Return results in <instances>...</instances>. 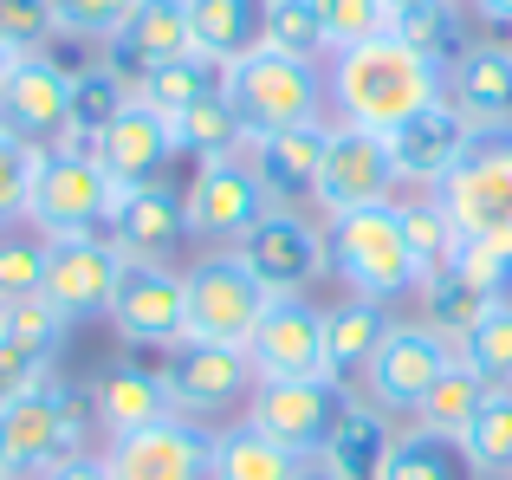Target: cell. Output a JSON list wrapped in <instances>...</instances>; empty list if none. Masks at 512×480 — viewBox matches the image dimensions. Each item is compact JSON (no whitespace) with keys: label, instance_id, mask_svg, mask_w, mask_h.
<instances>
[{"label":"cell","instance_id":"1","mask_svg":"<svg viewBox=\"0 0 512 480\" xmlns=\"http://www.w3.org/2000/svg\"><path fill=\"white\" fill-rule=\"evenodd\" d=\"M325 98L338 104V124H357V130H402L409 117H422L428 104L448 98V72L409 52L396 33H376L363 46H344L331 52V72H325Z\"/></svg>","mask_w":512,"mask_h":480},{"label":"cell","instance_id":"2","mask_svg":"<svg viewBox=\"0 0 512 480\" xmlns=\"http://www.w3.org/2000/svg\"><path fill=\"white\" fill-rule=\"evenodd\" d=\"M325 260L350 286V299L396 305L402 292H422V266L402 234V208H350V215H325Z\"/></svg>","mask_w":512,"mask_h":480},{"label":"cell","instance_id":"3","mask_svg":"<svg viewBox=\"0 0 512 480\" xmlns=\"http://www.w3.org/2000/svg\"><path fill=\"white\" fill-rule=\"evenodd\" d=\"M435 202H441V215L454 221L461 247H493L512 266V124L506 130H474L467 156L435 189Z\"/></svg>","mask_w":512,"mask_h":480},{"label":"cell","instance_id":"4","mask_svg":"<svg viewBox=\"0 0 512 480\" xmlns=\"http://www.w3.org/2000/svg\"><path fill=\"white\" fill-rule=\"evenodd\" d=\"M85 429H91V403H78L72 383L46 377L33 390L0 403V474H46L65 455H85Z\"/></svg>","mask_w":512,"mask_h":480},{"label":"cell","instance_id":"5","mask_svg":"<svg viewBox=\"0 0 512 480\" xmlns=\"http://www.w3.org/2000/svg\"><path fill=\"white\" fill-rule=\"evenodd\" d=\"M227 104L240 111L247 137H273V130H299L325 117V72L305 59H286L273 46H253L247 59L227 65Z\"/></svg>","mask_w":512,"mask_h":480},{"label":"cell","instance_id":"6","mask_svg":"<svg viewBox=\"0 0 512 480\" xmlns=\"http://www.w3.org/2000/svg\"><path fill=\"white\" fill-rule=\"evenodd\" d=\"M111 208H117V182L98 169L91 150H59L39 156L33 169V189H26V228L39 240H72V234H104L111 228Z\"/></svg>","mask_w":512,"mask_h":480},{"label":"cell","instance_id":"7","mask_svg":"<svg viewBox=\"0 0 512 480\" xmlns=\"http://www.w3.org/2000/svg\"><path fill=\"white\" fill-rule=\"evenodd\" d=\"M357 409V396L344 390V377H299V383H253L247 422L260 435H273L279 448H292L299 461H318L331 448V435L344 429V416Z\"/></svg>","mask_w":512,"mask_h":480},{"label":"cell","instance_id":"8","mask_svg":"<svg viewBox=\"0 0 512 480\" xmlns=\"http://www.w3.org/2000/svg\"><path fill=\"white\" fill-rule=\"evenodd\" d=\"M182 208H188V240H208V247H227V253L273 215V202H266L260 176L247 169V156L195 163V176L182 189Z\"/></svg>","mask_w":512,"mask_h":480},{"label":"cell","instance_id":"9","mask_svg":"<svg viewBox=\"0 0 512 480\" xmlns=\"http://www.w3.org/2000/svg\"><path fill=\"white\" fill-rule=\"evenodd\" d=\"M111 331L143 351H175L188 338V279L169 260H124V279L111 292Z\"/></svg>","mask_w":512,"mask_h":480},{"label":"cell","instance_id":"10","mask_svg":"<svg viewBox=\"0 0 512 480\" xmlns=\"http://www.w3.org/2000/svg\"><path fill=\"white\" fill-rule=\"evenodd\" d=\"M182 279H188V338H201V344H240V351H247V338L260 331L266 305H273V292H266L260 279L234 260V253L188 266Z\"/></svg>","mask_w":512,"mask_h":480},{"label":"cell","instance_id":"11","mask_svg":"<svg viewBox=\"0 0 512 480\" xmlns=\"http://www.w3.org/2000/svg\"><path fill=\"white\" fill-rule=\"evenodd\" d=\"M234 260L247 266L273 299H305V292L318 286V273H331L325 221H305V215H292V208H273V215L234 247Z\"/></svg>","mask_w":512,"mask_h":480},{"label":"cell","instance_id":"12","mask_svg":"<svg viewBox=\"0 0 512 480\" xmlns=\"http://www.w3.org/2000/svg\"><path fill=\"white\" fill-rule=\"evenodd\" d=\"M500 299H512V266L493 247H461L435 279L422 286V325L461 351V338L493 312Z\"/></svg>","mask_w":512,"mask_h":480},{"label":"cell","instance_id":"13","mask_svg":"<svg viewBox=\"0 0 512 480\" xmlns=\"http://www.w3.org/2000/svg\"><path fill=\"white\" fill-rule=\"evenodd\" d=\"M402 176L396 156H389V137L357 124H331L325 137V169H318V215H350V208H383L396 202Z\"/></svg>","mask_w":512,"mask_h":480},{"label":"cell","instance_id":"14","mask_svg":"<svg viewBox=\"0 0 512 480\" xmlns=\"http://www.w3.org/2000/svg\"><path fill=\"white\" fill-rule=\"evenodd\" d=\"M454 357H461V351H454L441 331L402 325V318H396V331L383 338V351H376L370 370H363V383H370V403L389 409V416H415V409H422V396L454 370Z\"/></svg>","mask_w":512,"mask_h":480},{"label":"cell","instance_id":"15","mask_svg":"<svg viewBox=\"0 0 512 480\" xmlns=\"http://www.w3.org/2000/svg\"><path fill=\"white\" fill-rule=\"evenodd\" d=\"M163 390H169V409L175 416H214V409L253 396V357L240 344H201V338H182L175 351H163Z\"/></svg>","mask_w":512,"mask_h":480},{"label":"cell","instance_id":"16","mask_svg":"<svg viewBox=\"0 0 512 480\" xmlns=\"http://www.w3.org/2000/svg\"><path fill=\"white\" fill-rule=\"evenodd\" d=\"M253 377L260 383H299V377H331L325 351V312L312 299H273L260 331L247 338Z\"/></svg>","mask_w":512,"mask_h":480},{"label":"cell","instance_id":"17","mask_svg":"<svg viewBox=\"0 0 512 480\" xmlns=\"http://www.w3.org/2000/svg\"><path fill=\"white\" fill-rule=\"evenodd\" d=\"M65 124H72V72H59V59H46V52L20 59L0 91V130L46 156L65 143Z\"/></svg>","mask_w":512,"mask_h":480},{"label":"cell","instance_id":"18","mask_svg":"<svg viewBox=\"0 0 512 480\" xmlns=\"http://www.w3.org/2000/svg\"><path fill=\"white\" fill-rule=\"evenodd\" d=\"M214 461V435L188 416H163L137 435H117L104 468L111 480H208Z\"/></svg>","mask_w":512,"mask_h":480},{"label":"cell","instance_id":"19","mask_svg":"<svg viewBox=\"0 0 512 480\" xmlns=\"http://www.w3.org/2000/svg\"><path fill=\"white\" fill-rule=\"evenodd\" d=\"M124 279V253L104 234H72V240H46V299L65 318H104L111 292Z\"/></svg>","mask_w":512,"mask_h":480},{"label":"cell","instance_id":"20","mask_svg":"<svg viewBox=\"0 0 512 480\" xmlns=\"http://www.w3.org/2000/svg\"><path fill=\"white\" fill-rule=\"evenodd\" d=\"M325 137L331 124L318 117V124H299V130H273V137H247V169L260 176L266 202L273 208H292V215H305V208H318V169H325Z\"/></svg>","mask_w":512,"mask_h":480},{"label":"cell","instance_id":"21","mask_svg":"<svg viewBox=\"0 0 512 480\" xmlns=\"http://www.w3.org/2000/svg\"><path fill=\"white\" fill-rule=\"evenodd\" d=\"M91 156H98V169L117 182V189H143V182H163L169 163L182 150H175V130L163 111H150L143 98H130L124 111H117V124L104 130L98 143H91Z\"/></svg>","mask_w":512,"mask_h":480},{"label":"cell","instance_id":"22","mask_svg":"<svg viewBox=\"0 0 512 480\" xmlns=\"http://www.w3.org/2000/svg\"><path fill=\"white\" fill-rule=\"evenodd\" d=\"M104 240H111L124 260H169V253L188 240L182 189H169V176L143 182V189H117V208H111Z\"/></svg>","mask_w":512,"mask_h":480},{"label":"cell","instance_id":"23","mask_svg":"<svg viewBox=\"0 0 512 480\" xmlns=\"http://www.w3.org/2000/svg\"><path fill=\"white\" fill-rule=\"evenodd\" d=\"M467 143H474V124H467L461 111H454L448 98L428 104L422 117H409L402 130H389V156H396V176L415 182V189L435 195L441 182L454 176V163L467 156Z\"/></svg>","mask_w":512,"mask_h":480},{"label":"cell","instance_id":"24","mask_svg":"<svg viewBox=\"0 0 512 480\" xmlns=\"http://www.w3.org/2000/svg\"><path fill=\"white\" fill-rule=\"evenodd\" d=\"M448 104L474 130H506L512 124V46L506 39H474L448 65Z\"/></svg>","mask_w":512,"mask_h":480},{"label":"cell","instance_id":"25","mask_svg":"<svg viewBox=\"0 0 512 480\" xmlns=\"http://www.w3.org/2000/svg\"><path fill=\"white\" fill-rule=\"evenodd\" d=\"M104 52H111L104 65H117L130 85H137L143 72H156V65L195 52V33H188V0H137V13L117 26V39Z\"/></svg>","mask_w":512,"mask_h":480},{"label":"cell","instance_id":"26","mask_svg":"<svg viewBox=\"0 0 512 480\" xmlns=\"http://www.w3.org/2000/svg\"><path fill=\"white\" fill-rule=\"evenodd\" d=\"M163 416H175V409H169V390H163V370H150V364H111L98 377V390H91V422L111 442L150 429Z\"/></svg>","mask_w":512,"mask_h":480},{"label":"cell","instance_id":"27","mask_svg":"<svg viewBox=\"0 0 512 480\" xmlns=\"http://www.w3.org/2000/svg\"><path fill=\"white\" fill-rule=\"evenodd\" d=\"M188 33L195 52L234 65L266 39V0H188Z\"/></svg>","mask_w":512,"mask_h":480},{"label":"cell","instance_id":"28","mask_svg":"<svg viewBox=\"0 0 512 480\" xmlns=\"http://www.w3.org/2000/svg\"><path fill=\"white\" fill-rule=\"evenodd\" d=\"M396 331L389 305L376 299H344L325 312V351H331V377H363L370 357L383 351V338Z\"/></svg>","mask_w":512,"mask_h":480},{"label":"cell","instance_id":"29","mask_svg":"<svg viewBox=\"0 0 512 480\" xmlns=\"http://www.w3.org/2000/svg\"><path fill=\"white\" fill-rule=\"evenodd\" d=\"M389 33L409 52H422L435 72H448V65L474 46V33H467V0H415V7H402L396 20H389Z\"/></svg>","mask_w":512,"mask_h":480},{"label":"cell","instance_id":"30","mask_svg":"<svg viewBox=\"0 0 512 480\" xmlns=\"http://www.w3.org/2000/svg\"><path fill=\"white\" fill-rule=\"evenodd\" d=\"M221 91H227V65L208 59V52H182V59H169V65H156V72L137 78V98L163 117H182V111H195V104L221 98Z\"/></svg>","mask_w":512,"mask_h":480},{"label":"cell","instance_id":"31","mask_svg":"<svg viewBox=\"0 0 512 480\" xmlns=\"http://www.w3.org/2000/svg\"><path fill=\"white\" fill-rule=\"evenodd\" d=\"M130 98H137V85L104 59L85 65V72H72V124H65V143H72V150H91V143L117 124V111H124Z\"/></svg>","mask_w":512,"mask_h":480},{"label":"cell","instance_id":"32","mask_svg":"<svg viewBox=\"0 0 512 480\" xmlns=\"http://www.w3.org/2000/svg\"><path fill=\"white\" fill-rule=\"evenodd\" d=\"M305 461L292 448H279L273 435H260L253 422H234V429L214 435V461L208 480H299Z\"/></svg>","mask_w":512,"mask_h":480},{"label":"cell","instance_id":"33","mask_svg":"<svg viewBox=\"0 0 512 480\" xmlns=\"http://www.w3.org/2000/svg\"><path fill=\"white\" fill-rule=\"evenodd\" d=\"M487 396H493V383H487V377H474V370L454 357V370L422 396V409H415L409 422H415V429H428V435H448V442H461L467 422L480 416V403H487Z\"/></svg>","mask_w":512,"mask_h":480},{"label":"cell","instance_id":"34","mask_svg":"<svg viewBox=\"0 0 512 480\" xmlns=\"http://www.w3.org/2000/svg\"><path fill=\"white\" fill-rule=\"evenodd\" d=\"M376 480H467V455H461V442L428 435V429H415V422H409V429L389 442Z\"/></svg>","mask_w":512,"mask_h":480},{"label":"cell","instance_id":"35","mask_svg":"<svg viewBox=\"0 0 512 480\" xmlns=\"http://www.w3.org/2000/svg\"><path fill=\"white\" fill-rule=\"evenodd\" d=\"M169 130H175V150L195 156V163H214V156H240V150H247V124H240V111L227 104V91L208 98V104H195V111H182V117H169Z\"/></svg>","mask_w":512,"mask_h":480},{"label":"cell","instance_id":"36","mask_svg":"<svg viewBox=\"0 0 512 480\" xmlns=\"http://www.w3.org/2000/svg\"><path fill=\"white\" fill-rule=\"evenodd\" d=\"M383 416H389V409L357 403V409L344 416V429L331 435L325 461H331L344 480H376V468H383V455H389V442H396V429H389Z\"/></svg>","mask_w":512,"mask_h":480},{"label":"cell","instance_id":"37","mask_svg":"<svg viewBox=\"0 0 512 480\" xmlns=\"http://www.w3.org/2000/svg\"><path fill=\"white\" fill-rule=\"evenodd\" d=\"M260 46L286 52V59H305V65L331 59V33L318 20V0H266V39Z\"/></svg>","mask_w":512,"mask_h":480},{"label":"cell","instance_id":"38","mask_svg":"<svg viewBox=\"0 0 512 480\" xmlns=\"http://www.w3.org/2000/svg\"><path fill=\"white\" fill-rule=\"evenodd\" d=\"M467 474H512V390H493L461 435Z\"/></svg>","mask_w":512,"mask_h":480},{"label":"cell","instance_id":"39","mask_svg":"<svg viewBox=\"0 0 512 480\" xmlns=\"http://www.w3.org/2000/svg\"><path fill=\"white\" fill-rule=\"evenodd\" d=\"M461 364L474 370V377H487L493 390H512V299H500L461 338Z\"/></svg>","mask_w":512,"mask_h":480},{"label":"cell","instance_id":"40","mask_svg":"<svg viewBox=\"0 0 512 480\" xmlns=\"http://www.w3.org/2000/svg\"><path fill=\"white\" fill-rule=\"evenodd\" d=\"M402 234H409V253H415V266H422V286L461 253V234H454V221L441 215L435 195H422V202L402 208Z\"/></svg>","mask_w":512,"mask_h":480},{"label":"cell","instance_id":"41","mask_svg":"<svg viewBox=\"0 0 512 480\" xmlns=\"http://www.w3.org/2000/svg\"><path fill=\"white\" fill-rule=\"evenodd\" d=\"M26 299H46V240L39 234H7L0 240V312Z\"/></svg>","mask_w":512,"mask_h":480},{"label":"cell","instance_id":"42","mask_svg":"<svg viewBox=\"0 0 512 480\" xmlns=\"http://www.w3.org/2000/svg\"><path fill=\"white\" fill-rule=\"evenodd\" d=\"M318 20L331 33V52H344V46H363V39L389 33L396 7L389 0H318Z\"/></svg>","mask_w":512,"mask_h":480},{"label":"cell","instance_id":"43","mask_svg":"<svg viewBox=\"0 0 512 480\" xmlns=\"http://www.w3.org/2000/svg\"><path fill=\"white\" fill-rule=\"evenodd\" d=\"M52 39H59V13H52V0H0V46H7V52L33 59V52H46Z\"/></svg>","mask_w":512,"mask_h":480},{"label":"cell","instance_id":"44","mask_svg":"<svg viewBox=\"0 0 512 480\" xmlns=\"http://www.w3.org/2000/svg\"><path fill=\"white\" fill-rule=\"evenodd\" d=\"M0 331H7V338H20V344H33V351H46V357H59L72 318H65L52 299H26V305H7V312H0Z\"/></svg>","mask_w":512,"mask_h":480},{"label":"cell","instance_id":"45","mask_svg":"<svg viewBox=\"0 0 512 480\" xmlns=\"http://www.w3.org/2000/svg\"><path fill=\"white\" fill-rule=\"evenodd\" d=\"M52 13H59V33L111 46L117 26H124L130 13H137V0H52Z\"/></svg>","mask_w":512,"mask_h":480},{"label":"cell","instance_id":"46","mask_svg":"<svg viewBox=\"0 0 512 480\" xmlns=\"http://www.w3.org/2000/svg\"><path fill=\"white\" fill-rule=\"evenodd\" d=\"M33 169H39V150H26L20 137L0 130V228L7 221H26V189H33Z\"/></svg>","mask_w":512,"mask_h":480},{"label":"cell","instance_id":"47","mask_svg":"<svg viewBox=\"0 0 512 480\" xmlns=\"http://www.w3.org/2000/svg\"><path fill=\"white\" fill-rule=\"evenodd\" d=\"M46 377H52V357L0 331V403L20 396V390H33V383H46Z\"/></svg>","mask_w":512,"mask_h":480},{"label":"cell","instance_id":"48","mask_svg":"<svg viewBox=\"0 0 512 480\" xmlns=\"http://www.w3.org/2000/svg\"><path fill=\"white\" fill-rule=\"evenodd\" d=\"M39 480H111V468H104V455H65L59 468H46Z\"/></svg>","mask_w":512,"mask_h":480},{"label":"cell","instance_id":"49","mask_svg":"<svg viewBox=\"0 0 512 480\" xmlns=\"http://www.w3.org/2000/svg\"><path fill=\"white\" fill-rule=\"evenodd\" d=\"M467 7H474L480 20H493V26H506V33H512V0H467Z\"/></svg>","mask_w":512,"mask_h":480},{"label":"cell","instance_id":"50","mask_svg":"<svg viewBox=\"0 0 512 480\" xmlns=\"http://www.w3.org/2000/svg\"><path fill=\"white\" fill-rule=\"evenodd\" d=\"M299 480H344L338 468H331V461L325 455H318V461H305V468H299Z\"/></svg>","mask_w":512,"mask_h":480},{"label":"cell","instance_id":"51","mask_svg":"<svg viewBox=\"0 0 512 480\" xmlns=\"http://www.w3.org/2000/svg\"><path fill=\"white\" fill-rule=\"evenodd\" d=\"M13 65H20V52H7V46H0V91H7V78H13Z\"/></svg>","mask_w":512,"mask_h":480},{"label":"cell","instance_id":"52","mask_svg":"<svg viewBox=\"0 0 512 480\" xmlns=\"http://www.w3.org/2000/svg\"><path fill=\"white\" fill-rule=\"evenodd\" d=\"M389 7H396V13H402V7H415V0H389Z\"/></svg>","mask_w":512,"mask_h":480},{"label":"cell","instance_id":"53","mask_svg":"<svg viewBox=\"0 0 512 480\" xmlns=\"http://www.w3.org/2000/svg\"><path fill=\"white\" fill-rule=\"evenodd\" d=\"M506 46H512V39H506Z\"/></svg>","mask_w":512,"mask_h":480},{"label":"cell","instance_id":"54","mask_svg":"<svg viewBox=\"0 0 512 480\" xmlns=\"http://www.w3.org/2000/svg\"><path fill=\"white\" fill-rule=\"evenodd\" d=\"M0 480H7V474H0Z\"/></svg>","mask_w":512,"mask_h":480}]
</instances>
